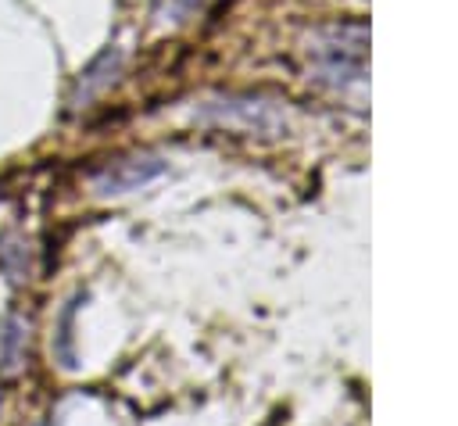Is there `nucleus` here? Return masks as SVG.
Here are the masks:
<instances>
[{"label":"nucleus","mask_w":458,"mask_h":426,"mask_svg":"<svg viewBox=\"0 0 458 426\" xmlns=\"http://www.w3.org/2000/svg\"><path fill=\"white\" fill-rule=\"evenodd\" d=\"M118 68H122V50L107 47L104 54H97V57L82 68V75H79V82H75L72 107L79 111V107H86L89 100H97V97H100V93L118 79Z\"/></svg>","instance_id":"nucleus-4"},{"label":"nucleus","mask_w":458,"mask_h":426,"mask_svg":"<svg viewBox=\"0 0 458 426\" xmlns=\"http://www.w3.org/2000/svg\"><path fill=\"white\" fill-rule=\"evenodd\" d=\"M318 79L333 86L361 82L365 75V29L361 25H333L318 32Z\"/></svg>","instance_id":"nucleus-1"},{"label":"nucleus","mask_w":458,"mask_h":426,"mask_svg":"<svg viewBox=\"0 0 458 426\" xmlns=\"http://www.w3.org/2000/svg\"><path fill=\"white\" fill-rule=\"evenodd\" d=\"M161 172H165V161L157 154H129V158H114L104 168H97L89 186L97 197H122V193H132L154 183Z\"/></svg>","instance_id":"nucleus-2"},{"label":"nucleus","mask_w":458,"mask_h":426,"mask_svg":"<svg viewBox=\"0 0 458 426\" xmlns=\"http://www.w3.org/2000/svg\"><path fill=\"white\" fill-rule=\"evenodd\" d=\"M25 322L21 319H4L0 322V369L14 372L21 365V354H25Z\"/></svg>","instance_id":"nucleus-5"},{"label":"nucleus","mask_w":458,"mask_h":426,"mask_svg":"<svg viewBox=\"0 0 458 426\" xmlns=\"http://www.w3.org/2000/svg\"><path fill=\"white\" fill-rule=\"evenodd\" d=\"M204 118L222 122V125H240V129H261V132L279 125V111L268 100H258V97H222V100H211L204 107Z\"/></svg>","instance_id":"nucleus-3"}]
</instances>
